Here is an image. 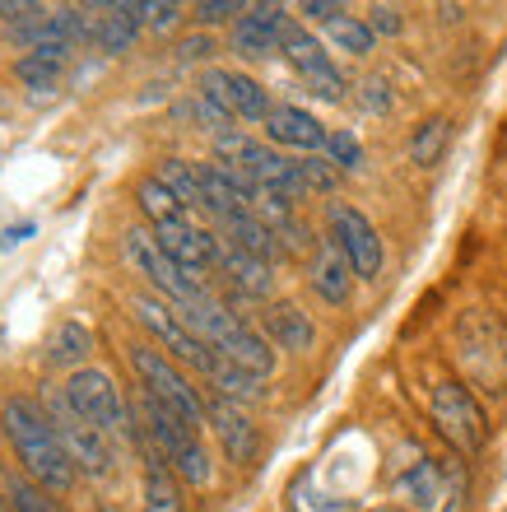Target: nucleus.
<instances>
[{"label": "nucleus", "instance_id": "obj_32", "mask_svg": "<svg viewBox=\"0 0 507 512\" xmlns=\"http://www.w3.org/2000/svg\"><path fill=\"white\" fill-rule=\"evenodd\" d=\"M326 159H331L340 173H359V168H363V145H359V135L345 131V126H340V131H331V135H326Z\"/></svg>", "mask_w": 507, "mask_h": 512}, {"label": "nucleus", "instance_id": "obj_11", "mask_svg": "<svg viewBox=\"0 0 507 512\" xmlns=\"http://www.w3.org/2000/svg\"><path fill=\"white\" fill-rule=\"evenodd\" d=\"M354 266H349V256L340 252L331 233H321L317 243H312V256H307V284H312V294L321 303H331V308H345L349 298H354Z\"/></svg>", "mask_w": 507, "mask_h": 512}, {"label": "nucleus", "instance_id": "obj_4", "mask_svg": "<svg viewBox=\"0 0 507 512\" xmlns=\"http://www.w3.org/2000/svg\"><path fill=\"white\" fill-rule=\"evenodd\" d=\"M121 256H126V266L140 270L149 284H154V294L168 298L173 308H191V303H201L205 298V280L187 275V270L177 266L173 256L159 247V238L145 229H126L121 233Z\"/></svg>", "mask_w": 507, "mask_h": 512}, {"label": "nucleus", "instance_id": "obj_34", "mask_svg": "<svg viewBox=\"0 0 507 512\" xmlns=\"http://www.w3.org/2000/svg\"><path fill=\"white\" fill-rule=\"evenodd\" d=\"M242 10H247V5H238V0H201V5H191V19H196V24H205V28L238 24Z\"/></svg>", "mask_w": 507, "mask_h": 512}, {"label": "nucleus", "instance_id": "obj_14", "mask_svg": "<svg viewBox=\"0 0 507 512\" xmlns=\"http://www.w3.org/2000/svg\"><path fill=\"white\" fill-rule=\"evenodd\" d=\"M326 126L312 117L307 108H298V103H275L266 117V140H275V145L284 149H298V154H321L326 149Z\"/></svg>", "mask_w": 507, "mask_h": 512}, {"label": "nucleus", "instance_id": "obj_36", "mask_svg": "<svg viewBox=\"0 0 507 512\" xmlns=\"http://www.w3.org/2000/svg\"><path fill=\"white\" fill-rule=\"evenodd\" d=\"M298 14H303V19H317V24H326L331 28L335 19H345V5H335V0H303V5H298Z\"/></svg>", "mask_w": 507, "mask_h": 512}, {"label": "nucleus", "instance_id": "obj_1", "mask_svg": "<svg viewBox=\"0 0 507 512\" xmlns=\"http://www.w3.org/2000/svg\"><path fill=\"white\" fill-rule=\"evenodd\" d=\"M0 429H5V438L14 443V457L24 461V471L33 485L56 489V494H66V489L75 485V461H70V452L61 447L52 419H47V410H42L38 401L5 396V405H0Z\"/></svg>", "mask_w": 507, "mask_h": 512}, {"label": "nucleus", "instance_id": "obj_37", "mask_svg": "<svg viewBox=\"0 0 507 512\" xmlns=\"http://www.w3.org/2000/svg\"><path fill=\"white\" fill-rule=\"evenodd\" d=\"M177 56H182V61H210V56H214V42L205 38V33H191V38L177 42Z\"/></svg>", "mask_w": 507, "mask_h": 512}, {"label": "nucleus", "instance_id": "obj_10", "mask_svg": "<svg viewBox=\"0 0 507 512\" xmlns=\"http://www.w3.org/2000/svg\"><path fill=\"white\" fill-rule=\"evenodd\" d=\"M210 103H219V108L228 112V117H238V122H261L266 126L270 117V94H266V84L252 80V75H242V70H205L201 84H196Z\"/></svg>", "mask_w": 507, "mask_h": 512}, {"label": "nucleus", "instance_id": "obj_2", "mask_svg": "<svg viewBox=\"0 0 507 512\" xmlns=\"http://www.w3.org/2000/svg\"><path fill=\"white\" fill-rule=\"evenodd\" d=\"M131 312H135V322H140L149 336H154V345H159L168 359L196 368L201 378H210V373H214L219 354H214L210 345H205V340L191 331L187 317H182V312H177L168 298H159V294H135L131 298Z\"/></svg>", "mask_w": 507, "mask_h": 512}, {"label": "nucleus", "instance_id": "obj_31", "mask_svg": "<svg viewBox=\"0 0 507 512\" xmlns=\"http://www.w3.org/2000/svg\"><path fill=\"white\" fill-rule=\"evenodd\" d=\"M14 75H19L28 89H56V80H61V61H52V56H42V52H28V56H19Z\"/></svg>", "mask_w": 507, "mask_h": 512}, {"label": "nucleus", "instance_id": "obj_15", "mask_svg": "<svg viewBox=\"0 0 507 512\" xmlns=\"http://www.w3.org/2000/svg\"><path fill=\"white\" fill-rule=\"evenodd\" d=\"M261 336L284 354H307L317 350V326L298 303H266L261 312Z\"/></svg>", "mask_w": 507, "mask_h": 512}, {"label": "nucleus", "instance_id": "obj_8", "mask_svg": "<svg viewBox=\"0 0 507 512\" xmlns=\"http://www.w3.org/2000/svg\"><path fill=\"white\" fill-rule=\"evenodd\" d=\"M456 350H461V364L484 391H503L507 387V359H503V326H498L494 312H466L456 322Z\"/></svg>", "mask_w": 507, "mask_h": 512}, {"label": "nucleus", "instance_id": "obj_21", "mask_svg": "<svg viewBox=\"0 0 507 512\" xmlns=\"http://www.w3.org/2000/svg\"><path fill=\"white\" fill-rule=\"evenodd\" d=\"M159 182L173 191V196L187 205V210H201V215H210V201H205V182H201V163L163 159V163H159Z\"/></svg>", "mask_w": 507, "mask_h": 512}, {"label": "nucleus", "instance_id": "obj_12", "mask_svg": "<svg viewBox=\"0 0 507 512\" xmlns=\"http://www.w3.org/2000/svg\"><path fill=\"white\" fill-rule=\"evenodd\" d=\"M205 424L214 429V438H219V447L228 452L233 466H252L256 452H261V433H256L252 419L242 415V405L224 401V396H210L205 401Z\"/></svg>", "mask_w": 507, "mask_h": 512}, {"label": "nucleus", "instance_id": "obj_6", "mask_svg": "<svg viewBox=\"0 0 507 512\" xmlns=\"http://www.w3.org/2000/svg\"><path fill=\"white\" fill-rule=\"evenodd\" d=\"M428 415L438 424V433L461 452V457H475L484 443H489V419H484V405L475 401V391L456 378L433 382L428 391Z\"/></svg>", "mask_w": 507, "mask_h": 512}, {"label": "nucleus", "instance_id": "obj_28", "mask_svg": "<svg viewBox=\"0 0 507 512\" xmlns=\"http://www.w3.org/2000/svg\"><path fill=\"white\" fill-rule=\"evenodd\" d=\"M0 489L10 499V512H61L42 494V485H33V480H24V475H14V471H0Z\"/></svg>", "mask_w": 507, "mask_h": 512}, {"label": "nucleus", "instance_id": "obj_35", "mask_svg": "<svg viewBox=\"0 0 507 512\" xmlns=\"http://www.w3.org/2000/svg\"><path fill=\"white\" fill-rule=\"evenodd\" d=\"M368 28H373L377 38H396V33L405 28V19H401L396 5H373V10H368Z\"/></svg>", "mask_w": 507, "mask_h": 512}, {"label": "nucleus", "instance_id": "obj_22", "mask_svg": "<svg viewBox=\"0 0 507 512\" xmlns=\"http://www.w3.org/2000/svg\"><path fill=\"white\" fill-rule=\"evenodd\" d=\"M94 350V336H89V326L80 322H61L47 340V364L52 368H70V373H80L84 359Z\"/></svg>", "mask_w": 507, "mask_h": 512}, {"label": "nucleus", "instance_id": "obj_13", "mask_svg": "<svg viewBox=\"0 0 507 512\" xmlns=\"http://www.w3.org/2000/svg\"><path fill=\"white\" fill-rule=\"evenodd\" d=\"M159 247L173 256L177 266L205 280V270H219V233L214 229H201V224H168V229H154Z\"/></svg>", "mask_w": 507, "mask_h": 512}, {"label": "nucleus", "instance_id": "obj_19", "mask_svg": "<svg viewBox=\"0 0 507 512\" xmlns=\"http://www.w3.org/2000/svg\"><path fill=\"white\" fill-rule=\"evenodd\" d=\"M135 205H140V215H145L154 229H168V224H187V205H182L173 191L163 187L159 173H154V177H140V182H135Z\"/></svg>", "mask_w": 507, "mask_h": 512}, {"label": "nucleus", "instance_id": "obj_41", "mask_svg": "<svg viewBox=\"0 0 507 512\" xmlns=\"http://www.w3.org/2000/svg\"><path fill=\"white\" fill-rule=\"evenodd\" d=\"M0 512H5V508H0Z\"/></svg>", "mask_w": 507, "mask_h": 512}, {"label": "nucleus", "instance_id": "obj_39", "mask_svg": "<svg viewBox=\"0 0 507 512\" xmlns=\"http://www.w3.org/2000/svg\"><path fill=\"white\" fill-rule=\"evenodd\" d=\"M28 233H33V224H19V229H5V238H0V243H5V247H19Z\"/></svg>", "mask_w": 507, "mask_h": 512}, {"label": "nucleus", "instance_id": "obj_27", "mask_svg": "<svg viewBox=\"0 0 507 512\" xmlns=\"http://www.w3.org/2000/svg\"><path fill=\"white\" fill-rule=\"evenodd\" d=\"M280 52L289 56V66L303 75V70H317V66H326L331 61V52L321 47L312 33H307L303 24H289V33H284V42H280Z\"/></svg>", "mask_w": 507, "mask_h": 512}, {"label": "nucleus", "instance_id": "obj_40", "mask_svg": "<svg viewBox=\"0 0 507 512\" xmlns=\"http://www.w3.org/2000/svg\"><path fill=\"white\" fill-rule=\"evenodd\" d=\"M377 512H410V508H377Z\"/></svg>", "mask_w": 507, "mask_h": 512}, {"label": "nucleus", "instance_id": "obj_24", "mask_svg": "<svg viewBox=\"0 0 507 512\" xmlns=\"http://www.w3.org/2000/svg\"><path fill=\"white\" fill-rule=\"evenodd\" d=\"M205 382H210V387L219 391L224 401H233V405H252V401H261V396H266V387H261L266 378H256V373H247V368L228 364L224 354H219V364H214V373Z\"/></svg>", "mask_w": 507, "mask_h": 512}, {"label": "nucleus", "instance_id": "obj_7", "mask_svg": "<svg viewBox=\"0 0 507 512\" xmlns=\"http://www.w3.org/2000/svg\"><path fill=\"white\" fill-rule=\"evenodd\" d=\"M42 410L52 419V429H56V438H61V447L70 452V461H75V471L103 480V475L112 471V443H107V433H98L94 424L66 401V391H47V396H42Z\"/></svg>", "mask_w": 507, "mask_h": 512}, {"label": "nucleus", "instance_id": "obj_9", "mask_svg": "<svg viewBox=\"0 0 507 512\" xmlns=\"http://www.w3.org/2000/svg\"><path fill=\"white\" fill-rule=\"evenodd\" d=\"M326 233L340 243V252L349 256V266H354L359 280H377V275H382L387 252H382V238H377L373 219L363 215L359 205H349V201L326 205Z\"/></svg>", "mask_w": 507, "mask_h": 512}, {"label": "nucleus", "instance_id": "obj_26", "mask_svg": "<svg viewBox=\"0 0 507 512\" xmlns=\"http://www.w3.org/2000/svg\"><path fill=\"white\" fill-rule=\"evenodd\" d=\"M447 140H452V122H447V117H428V122H419L414 135H410V163L414 168H433V163H442Z\"/></svg>", "mask_w": 507, "mask_h": 512}, {"label": "nucleus", "instance_id": "obj_25", "mask_svg": "<svg viewBox=\"0 0 507 512\" xmlns=\"http://www.w3.org/2000/svg\"><path fill=\"white\" fill-rule=\"evenodd\" d=\"M228 42H233V52H238L242 61H266V56L280 52V33H270L266 24H256L247 10H242V19L233 24Z\"/></svg>", "mask_w": 507, "mask_h": 512}, {"label": "nucleus", "instance_id": "obj_5", "mask_svg": "<svg viewBox=\"0 0 507 512\" xmlns=\"http://www.w3.org/2000/svg\"><path fill=\"white\" fill-rule=\"evenodd\" d=\"M61 391H66V401L75 405V410H80V415L89 419L98 433H107V438H131V443H145L140 419L126 410L121 391L112 387V378H107V373H98V368H80V373H70Z\"/></svg>", "mask_w": 507, "mask_h": 512}, {"label": "nucleus", "instance_id": "obj_23", "mask_svg": "<svg viewBox=\"0 0 507 512\" xmlns=\"http://www.w3.org/2000/svg\"><path fill=\"white\" fill-rule=\"evenodd\" d=\"M135 33H140V24H135L131 5H103V14H98V28H94V42L103 47L107 56H121L135 47Z\"/></svg>", "mask_w": 507, "mask_h": 512}, {"label": "nucleus", "instance_id": "obj_33", "mask_svg": "<svg viewBox=\"0 0 507 512\" xmlns=\"http://www.w3.org/2000/svg\"><path fill=\"white\" fill-rule=\"evenodd\" d=\"M135 14V24H145V28H173L177 19H182V5H173V0H140V5H131Z\"/></svg>", "mask_w": 507, "mask_h": 512}, {"label": "nucleus", "instance_id": "obj_38", "mask_svg": "<svg viewBox=\"0 0 507 512\" xmlns=\"http://www.w3.org/2000/svg\"><path fill=\"white\" fill-rule=\"evenodd\" d=\"M363 108L368 112H391V94H387V80H363Z\"/></svg>", "mask_w": 507, "mask_h": 512}, {"label": "nucleus", "instance_id": "obj_29", "mask_svg": "<svg viewBox=\"0 0 507 512\" xmlns=\"http://www.w3.org/2000/svg\"><path fill=\"white\" fill-rule=\"evenodd\" d=\"M326 33H331V42L340 47V52H349V56H368L377 47V33L368 28V19H354V14L335 19Z\"/></svg>", "mask_w": 507, "mask_h": 512}, {"label": "nucleus", "instance_id": "obj_17", "mask_svg": "<svg viewBox=\"0 0 507 512\" xmlns=\"http://www.w3.org/2000/svg\"><path fill=\"white\" fill-rule=\"evenodd\" d=\"M214 233H219L228 247H238V252H247V256H261V261H275V256L284 252L280 238H275V233H270L266 224L252 215V210H238V215L219 219V224H214Z\"/></svg>", "mask_w": 507, "mask_h": 512}, {"label": "nucleus", "instance_id": "obj_18", "mask_svg": "<svg viewBox=\"0 0 507 512\" xmlns=\"http://www.w3.org/2000/svg\"><path fill=\"white\" fill-rule=\"evenodd\" d=\"M396 494H401L410 508H419V512L442 508V499H447V471H442L433 457H419L410 471L396 480Z\"/></svg>", "mask_w": 507, "mask_h": 512}, {"label": "nucleus", "instance_id": "obj_16", "mask_svg": "<svg viewBox=\"0 0 507 512\" xmlns=\"http://www.w3.org/2000/svg\"><path fill=\"white\" fill-rule=\"evenodd\" d=\"M219 270H224V280L233 284V294H238V298H256V303H266L270 289H275L270 261L238 252V247H228L224 238H219Z\"/></svg>", "mask_w": 507, "mask_h": 512}, {"label": "nucleus", "instance_id": "obj_30", "mask_svg": "<svg viewBox=\"0 0 507 512\" xmlns=\"http://www.w3.org/2000/svg\"><path fill=\"white\" fill-rule=\"evenodd\" d=\"M298 163V177H303V187L312 196H331L340 187V168H335L326 154H307V159H294Z\"/></svg>", "mask_w": 507, "mask_h": 512}, {"label": "nucleus", "instance_id": "obj_20", "mask_svg": "<svg viewBox=\"0 0 507 512\" xmlns=\"http://www.w3.org/2000/svg\"><path fill=\"white\" fill-rule=\"evenodd\" d=\"M140 494H145V512H187V503H182V485H177L173 466H168L163 457H154V452H149L145 485H140Z\"/></svg>", "mask_w": 507, "mask_h": 512}, {"label": "nucleus", "instance_id": "obj_3", "mask_svg": "<svg viewBox=\"0 0 507 512\" xmlns=\"http://www.w3.org/2000/svg\"><path fill=\"white\" fill-rule=\"evenodd\" d=\"M126 359H131L135 378H140V391H149L154 401H163L173 415H182L191 429L201 433V424H205V396H201V387H191V378L159 350V345L135 340L131 350H126Z\"/></svg>", "mask_w": 507, "mask_h": 512}]
</instances>
